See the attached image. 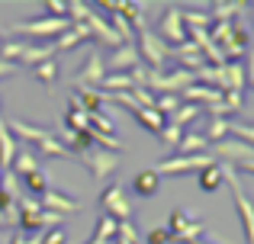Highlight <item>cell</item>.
I'll use <instances>...</instances> for the list:
<instances>
[{
	"label": "cell",
	"instance_id": "6da1fadb",
	"mask_svg": "<svg viewBox=\"0 0 254 244\" xmlns=\"http://www.w3.org/2000/svg\"><path fill=\"white\" fill-rule=\"evenodd\" d=\"M219 170H222V183H229L232 196H235V209H238V222H242V232H245V244H254V202H251V196L245 193L242 177L235 174V167L219 164Z\"/></svg>",
	"mask_w": 254,
	"mask_h": 244
},
{
	"label": "cell",
	"instance_id": "7a4b0ae2",
	"mask_svg": "<svg viewBox=\"0 0 254 244\" xmlns=\"http://www.w3.org/2000/svg\"><path fill=\"white\" fill-rule=\"evenodd\" d=\"M138 45H135V51H138V58H142V64L148 71H164L168 68V58H171V45L164 42L161 36H155V32H148V29H142L138 32Z\"/></svg>",
	"mask_w": 254,
	"mask_h": 244
},
{
	"label": "cell",
	"instance_id": "3957f363",
	"mask_svg": "<svg viewBox=\"0 0 254 244\" xmlns=\"http://www.w3.org/2000/svg\"><path fill=\"white\" fill-rule=\"evenodd\" d=\"M212 154H187V157H177V154H171V157H164V161H158L155 167V174L158 177H164V174H199V170H206V167H212Z\"/></svg>",
	"mask_w": 254,
	"mask_h": 244
},
{
	"label": "cell",
	"instance_id": "277c9868",
	"mask_svg": "<svg viewBox=\"0 0 254 244\" xmlns=\"http://www.w3.org/2000/svg\"><path fill=\"white\" fill-rule=\"evenodd\" d=\"M71 29V19H55V16H42V19H26V23H16L13 32L16 36H32V39H58L62 32Z\"/></svg>",
	"mask_w": 254,
	"mask_h": 244
},
{
	"label": "cell",
	"instance_id": "5b68a950",
	"mask_svg": "<svg viewBox=\"0 0 254 244\" xmlns=\"http://www.w3.org/2000/svg\"><path fill=\"white\" fill-rule=\"evenodd\" d=\"M164 232H168L171 238H177L180 244H190V241H196L199 235H203V222L190 219V215L180 212V209H174L168 215V228H164Z\"/></svg>",
	"mask_w": 254,
	"mask_h": 244
},
{
	"label": "cell",
	"instance_id": "8992f818",
	"mask_svg": "<svg viewBox=\"0 0 254 244\" xmlns=\"http://www.w3.org/2000/svg\"><path fill=\"white\" fill-rule=\"evenodd\" d=\"M100 206H103V215H110L113 222H129L132 219V206H129V199H126L123 187H116V183L103 190Z\"/></svg>",
	"mask_w": 254,
	"mask_h": 244
},
{
	"label": "cell",
	"instance_id": "52a82bcc",
	"mask_svg": "<svg viewBox=\"0 0 254 244\" xmlns=\"http://www.w3.org/2000/svg\"><path fill=\"white\" fill-rule=\"evenodd\" d=\"M103 77H106V61H103V55H100L97 49L87 55V61H84V68L77 71V77H74V87L81 90V87H90V90H100V84H103Z\"/></svg>",
	"mask_w": 254,
	"mask_h": 244
},
{
	"label": "cell",
	"instance_id": "ba28073f",
	"mask_svg": "<svg viewBox=\"0 0 254 244\" xmlns=\"http://www.w3.org/2000/svg\"><path fill=\"white\" fill-rule=\"evenodd\" d=\"M81 161L87 164V170H90L97 180H106V177L116 170V164H119V154H113V151H100V148H87V151H81Z\"/></svg>",
	"mask_w": 254,
	"mask_h": 244
},
{
	"label": "cell",
	"instance_id": "9c48e42d",
	"mask_svg": "<svg viewBox=\"0 0 254 244\" xmlns=\"http://www.w3.org/2000/svg\"><path fill=\"white\" fill-rule=\"evenodd\" d=\"M180 6H164L161 13V39H168L174 45H184L187 42V29H184V19H180Z\"/></svg>",
	"mask_w": 254,
	"mask_h": 244
},
{
	"label": "cell",
	"instance_id": "30bf717a",
	"mask_svg": "<svg viewBox=\"0 0 254 244\" xmlns=\"http://www.w3.org/2000/svg\"><path fill=\"white\" fill-rule=\"evenodd\" d=\"M39 206H42V212H55V215H64V219H68L71 212L81 209V202H74L64 193H55V190H45V193L39 196Z\"/></svg>",
	"mask_w": 254,
	"mask_h": 244
},
{
	"label": "cell",
	"instance_id": "8fae6325",
	"mask_svg": "<svg viewBox=\"0 0 254 244\" xmlns=\"http://www.w3.org/2000/svg\"><path fill=\"white\" fill-rule=\"evenodd\" d=\"M135 64H142V58H138V51H135V42H129V45L113 49V58H110V64H106V68H113L110 74H129Z\"/></svg>",
	"mask_w": 254,
	"mask_h": 244
},
{
	"label": "cell",
	"instance_id": "7c38bea8",
	"mask_svg": "<svg viewBox=\"0 0 254 244\" xmlns=\"http://www.w3.org/2000/svg\"><path fill=\"white\" fill-rule=\"evenodd\" d=\"M6 132H10V135L16 138V142H32V145L45 142V138L52 135L49 129H39V125L23 122V119H6Z\"/></svg>",
	"mask_w": 254,
	"mask_h": 244
},
{
	"label": "cell",
	"instance_id": "4fadbf2b",
	"mask_svg": "<svg viewBox=\"0 0 254 244\" xmlns=\"http://www.w3.org/2000/svg\"><path fill=\"white\" fill-rule=\"evenodd\" d=\"M209 19L212 23H232V16H238L242 10H248V3H242V0H229V3H222V0H216V3H209Z\"/></svg>",
	"mask_w": 254,
	"mask_h": 244
},
{
	"label": "cell",
	"instance_id": "5bb4252c",
	"mask_svg": "<svg viewBox=\"0 0 254 244\" xmlns=\"http://www.w3.org/2000/svg\"><path fill=\"white\" fill-rule=\"evenodd\" d=\"M206 148H209V142H206L199 132H187V135L177 142L174 154H177V157H187V154H206Z\"/></svg>",
	"mask_w": 254,
	"mask_h": 244
},
{
	"label": "cell",
	"instance_id": "9a60e30c",
	"mask_svg": "<svg viewBox=\"0 0 254 244\" xmlns=\"http://www.w3.org/2000/svg\"><path fill=\"white\" fill-rule=\"evenodd\" d=\"M16 151H19L16 138H13L10 132H6V122L0 119V167L10 170V164H13V157H16Z\"/></svg>",
	"mask_w": 254,
	"mask_h": 244
},
{
	"label": "cell",
	"instance_id": "2e32d148",
	"mask_svg": "<svg viewBox=\"0 0 254 244\" xmlns=\"http://www.w3.org/2000/svg\"><path fill=\"white\" fill-rule=\"evenodd\" d=\"M158 187H161V177H158L151 167H148V170H142V174L132 180V190H135L138 196H145V199H148V196H155V193H158Z\"/></svg>",
	"mask_w": 254,
	"mask_h": 244
},
{
	"label": "cell",
	"instance_id": "e0dca14e",
	"mask_svg": "<svg viewBox=\"0 0 254 244\" xmlns=\"http://www.w3.org/2000/svg\"><path fill=\"white\" fill-rule=\"evenodd\" d=\"M64 129L81 132V135H84V132H90V116H87V113H84L81 106H77L74 100L68 103V113H64Z\"/></svg>",
	"mask_w": 254,
	"mask_h": 244
},
{
	"label": "cell",
	"instance_id": "ac0fdd59",
	"mask_svg": "<svg viewBox=\"0 0 254 244\" xmlns=\"http://www.w3.org/2000/svg\"><path fill=\"white\" fill-rule=\"evenodd\" d=\"M39 170V157L32 154V151H16V157H13V164H10V174H16V177H29V174H36Z\"/></svg>",
	"mask_w": 254,
	"mask_h": 244
},
{
	"label": "cell",
	"instance_id": "d6986e66",
	"mask_svg": "<svg viewBox=\"0 0 254 244\" xmlns=\"http://www.w3.org/2000/svg\"><path fill=\"white\" fill-rule=\"evenodd\" d=\"M229 125H232V119H229V116H209V122H206V132H203V138H206L209 145L222 142V138H229Z\"/></svg>",
	"mask_w": 254,
	"mask_h": 244
},
{
	"label": "cell",
	"instance_id": "ffe728a7",
	"mask_svg": "<svg viewBox=\"0 0 254 244\" xmlns=\"http://www.w3.org/2000/svg\"><path fill=\"white\" fill-rule=\"evenodd\" d=\"M71 100H74V103L84 109L87 116H93V113H100L103 94H100V90H90V87H81V90H77V97H71Z\"/></svg>",
	"mask_w": 254,
	"mask_h": 244
},
{
	"label": "cell",
	"instance_id": "44dd1931",
	"mask_svg": "<svg viewBox=\"0 0 254 244\" xmlns=\"http://www.w3.org/2000/svg\"><path fill=\"white\" fill-rule=\"evenodd\" d=\"M52 55H55V49H52V45H26L23 58H19V68H23V64H29V68H36V64L49 61Z\"/></svg>",
	"mask_w": 254,
	"mask_h": 244
},
{
	"label": "cell",
	"instance_id": "7402d4cb",
	"mask_svg": "<svg viewBox=\"0 0 254 244\" xmlns=\"http://www.w3.org/2000/svg\"><path fill=\"white\" fill-rule=\"evenodd\" d=\"M196 116H203V109H199V106H193V103H180L177 113H171L164 122H171V125H177V129H184V125H190Z\"/></svg>",
	"mask_w": 254,
	"mask_h": 244
},
{
	"label": "cell",
	"instance_id": "603a6c76",
	"mask_svg": "<svg viewBox=\"0 0 254 244\" xmlns=\"http://www.w3.org/2000/svg\"><path fill=\"white\" fill-rule=\"evenodd\" d=\"M196 177H199V190H203V193H219V187H222V170H219V164L199 170Z\"/></svg>",
	"mask_w": 254,
	"mask_h": 244
},
{
	"label": "cell",
	"instance_id": "cb8c5ba5",
	"mask_svg": "<svg viewBox=\"0 0 254 244\" xmlns=\"http://www.w3.org/2000/svg\"><path fill=\"white\" fill-rule=\"evenodd\" d=\"M32 74H36L39 84H45V90L55 87V81H58V61H55V58H49V61L36 64V68H32Z\"/></svg>",
	"mask_w": 254,
	"mask_h": 244
},
{
	"label": "cell",
	"instance_id": "d4e9b609",
	"mask_svg": "<svg viewBox=\"0 0 254 244\" xmlns=\"http://www.w3.org/2000/svg\"><path fill=\"white\" fill-rule=\"evenodd\" d=\"M180 19H184L187 32H209V26H212L209 13H180Z\"/></svg>",
	"mask_w": 254,
	"mask_h": 244
},
{
	"label": "cell",
	"instance_id": "484cf974",
	"mask_svg": "<svg viewBox=\"0 0 254 244\" xmlns=\"http://www.w3.org/2000/svg\"><path fill=\"white\" fill-rule=\"evenodd\" d=\"M135 119H138V125H145L148 132H161L164 129V116L158 113V109H135Z\"/></svg>",
	"mask_w": 254,
	"mask_h": 244
},
{
	"label": "cell",
	"instance_id": "4316f807",
	"mask_svg": "<svg viewBox=\"0 0 254 244\" xmlns=\"http://www.w3.org/2000/svg\"><path fill=\"white\" fill-rule=\"evenodd\" d=\"M36 148H39V154H45V157H71V151L64 148V145L58 142L55 135H49L45 142H39Z\"/></svg>",
	"mask_w": 254,
	"mask_h": 244
},
{
	"label": "cell",
	"instance_id": "83f0119b",
	"mask_svg": "<svg viewBox=\"0 0 254 244\" xmlns=\"http://www.w3.org/2000/svg\"><path fill=\"white\" fill-rule=\"evenodd\" d=\"M177 106H180V97L177 94H161V97H155V109L168 119L171 113H177Z\"/></svg>",
	"mask_w": 254,
	"mask_h": 244
},
{
	"label": "cell",
	"instance_id": "f1b7e54d",
	"mask_svg": "<svg viewBox=\"0 0 254 244\" xmlns=\"http://www.w3.org/2000/svg\"><path fill=\"white\" fill-rule=\"evenodd\" d=\"M81 42H84V39L77 36L74 29H68V32H62V36H58L55 42H52V49H55V51H71V49H77Z\"/></svg>",
	"mask_w": 254,
	"mask_h": 244
},
{
	"label": "cell",
	"instance_id": "f546056e",
	"mask_svg": "<svg viewBox=\"0 0 254 244\" xmlns=\"http://www.w3.org/2000/svg\"><path fill=\"white\" fill-rule=\"evenodd\" d=\"M229 135H235L238 142H245V145H251V148H254V125H248V122H232L229 125Z\"/></svg>",
	"mask_w": 254,
	"mask_h": 244
},
{
	"label": "cell",
	"instance_id": "4dcf8cb0",
	"mask_svg": "<svg viewBox=\"0 0 254 244\" xmlns=\"http://www.w3.org/2000/svg\"><path fill=\"white\" fill-rule=\"evenodd\" d=\"M158 138H161V145H168V148H177V142L184 138V129H177V125L164 122V129L158 132Z\"/></svg>",
	"mask_w": 254,
	"mask_h": 244
},
{
	"label": "cell",
	"instance_id": "1f68e13d",
	"mask_svg": "<svg viewBox=\"0 0 254 244\" xmlns=\"http://www.w3.org/2000/svg\"><path fill=\"white\" fill-rule=\"evenodd\" d=\"M26 190H29V193H36V196H42L45 190H49V177H45L42 170L29 174V177H26Z\"/></svg>",
	"mask_w": 254,
	"mask_h": 244
},
{
	"label": "cell",
	"instance_id": "d6a6232c",
	"mask_svg": "<svg viewBox=\"0 0 254 244\" xmlns=\"http://www.w3.org/2000/svg\"><path fill=\"white\" fill-rule=\"evenodd\" d=\"M0 193L13 196V199H19V196H23V190H19V183H16V174H10V170H6V174L0 177Z\"/></svg>",
	"mask_w": 254,
	"mask_h": 244
},
{
	"label": "cell",
	"instance_id": "836d02e7",
	"mask_svg": "<svg viewBox=\"0 0 254 244\" xmlns=\"http://www.w3.org/2000/svg\"><path fill=\"white\" fill-rule=\"evenodd\" d=\"M90 129L93 132H103V135H113V119L103 113V109H100V113L90 116Z\"/></svg>",
	"mask_w": 254,
	"mask_h": 244
},
{
	"label": "cell",
	"instance_id": "e575fe53",
	"mask_svg": "<svg viewBox=\"0 0 254 244\" xmlns=\"http://www.w3.org/2000/svg\"><path fill=\"white\" fill-rule=\"evenodd\" d=\"M242 103H245V97L235 94V90H225V94H222V109H225V116H229V113H238V109H242Z\"/></svg>",
	"mask_w": 254,
	"mask_h": 244
},
{
	"label": "cell",
	"instance_id": "d590c367",
	"mask_svg": "<svg viewBox=\"0 0 254 244\" xmlns=\"http://www.w3.org/2000/svg\"><path fill=\"white\" fill-rule=\"evenodd\" d=\"M0 215H3V225H10V228L19 225V206L16 202H6V206L0 209Z\"/></svg>",
	"mask_w": 254,
	"mask_h": 244
},
{
	"label": "cell",
	"instance_id": "8d00e7d4",
	"mask_svg": "<svg viewBox=\"0 0 254 244\" xmlns=\"http://www.w3.org/2000/svg\"><path fill=\"white\" fill-rule=\"evenodd\" d=\"M142 241H145V244H171V235L164 232V228H155V232H148Z\"/></svg>",
	"mask_w": 254,
	"mask_h": 244
},
{
	"label": "cell",
	"instance_id": "74e56055",
	"mask_svg": "<svg viewBox=\"0 0 254 244\" xmlns=\"http://www.w3.org/2000/svg\"><path fill=\"white\" fill-rule=\"evenodd\" d=\"M45 10H49L55 19H64V16H68V3H62V0H49V3H45Z\"/></svg>",
	"mask_w": 254,
	"mask_h": 244
},
{
	"label": "cell",
	"instance_id": "f35d334b",
	"mask_svg": "<svg viewBox=\"0 0 254 244\" xmlns=\"http://www.w3.org/2000/svg\"><path fill=\"white\" fill-rule=\"evenodd\" d=\"M245 84H251L254 90V49L248 51V61H245Z\"/></svg>",
	"mask_w": 254,
	"mask_h": 244
},
{
	"label": "cell",
	"instance_id": "ab89813d",
	"mask_svg": "<svg viewBox=\"0 0 254 244\" xmlns=\"http://www.w3.org/2000/svg\"><path fill=\"white\" fill-rule=\"evenodd\" d=\"M113 241H116V244H132V241H126V238H113Z\"/></svg>",
	"mask_w": 254,
	"mask_h": 244
},
{
	"label": "cell",
	"instance_id": "60d3db41",
	"mask_svg": "<svg viewBox=\"0 0 254 244\" xmlns=\"http://www.w3.org/2000/svg\"><path fill=\"white\" fill-rule=\"evenodd\" d=\"M190 244H209V241H203V238H196V241H190Z\"/></svg>",
	"mask_w": 254,
	"mask_h": 244
},
{
	"label": "cell",
	"instance_id": "b9f144b4",
	"mask_svg": "<svg viewBox=\"0 0 254 244\" xmlns=\"http://www.w3.org/2000/svg\"><path fill=\"white\" fill-rule=\"evenodd\" d=\"M0 225H3V215H0Z\"/></svg>",
	"mask_w": 254,
	"mask_h": 244
},
{
	"label": "cell",
	"instance_id": "7bdbcfd3",
	"mask_svg": "<svg viewBox=\"0 0 254 244\" xmlns=\"http://www.w3.org/2000/svg\"><path fill=\"white\" fill-rule=\"evenodd\" d=\"M251 13H254V3H251Z\"/></svg>",
	"mask_w": 254,
	"mask_h": 244
}]
</instances>
